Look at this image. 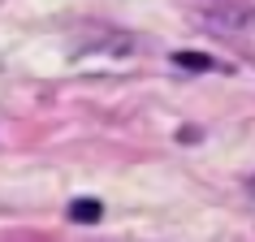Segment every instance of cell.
<instances>
[{
	"mask_svg": "<svg viewBox=\"0 0 255 242\" xmlns=\"http://www.w3.org/2000/svg\"><path fill=\"white\" fill-rule=\"evenodd\" d=\"M199 17L212 22L216 30H238V26H247V22H255V9L251 4H203Z\"/></svg>",
	"mask_w": 255,
	"mask_h": 242,
	"instance_id": "6da1fadb",
	"label": "cell"
},
{
	"mask_svg": "<svg viewBox=\"0 0 255 242\" xmlns=\"http://www.w3.org/2000/svg\"><path fill=\"white\" fill-rule=\"evenodd\" d=\"M74 221H100V203H74Z\"/></svg>",
	"mask_w": 255,
	"mask_h": 242,
	"instance_id": "7a4b0ae2",
	"label": "cell"
}]
</instances>
